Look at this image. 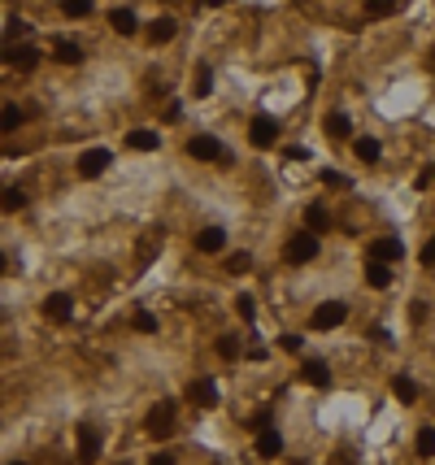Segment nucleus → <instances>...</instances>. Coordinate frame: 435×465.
I'll return each instance as SVG.
<instances>
[{
  "label": "nucleus",
  "instance_id": "33",
  "mask_svg": "<svg viewBox=\"0 0 435 465\" xmlns=\"http://www.w3.org/2000/svg\"><path fill=\"white\" fill-rule=\"evenodd\" d=\"M235 309H239V317H244V322H253V317H257V304H253V296H235Z\"/></svg>",
  "mask_w": 435,
  "mask_h": 465
},
{
  "label": "nucleus",
  "instance_id": "15",
  "mask_svg": "<svg viewBox=\"0 0 435 465\" xmlns=\"http://www.w3.org/2000/svg\"><path fill=\"white\" fill-rule=\"evenodd\" d=\"M161 235H166V231H144V239H139V265H148L153 261V252H161Z\"/></svg>",
  "mask_w": 435,
  "mask_h": 465
},
{
  "label": "nucleus",
  "instance_id": "13",
  "mask_svg": "<svg viewBox=\"0 0 435 465\" xmlns=\"http://www.w3.org/2000/svg\"><path fill=\"white\" fill-rule=\"evenodd\" d=\"M257 457H279L283 453V435H279V430H257Z\"/></svg>",
  "mask_w": 435,
  "mask_h": 465
},
{
  "label": "nucleus",
  "instance_id": "26",
  "mask_svg": "<svg viewBox=\"0 0 435 465\" xmlns=\"http://www.w3.org/2000/svg\"><path fill=\"white\" fill-rule=\"evenodd\" d=\"M18 209H26V191L22 187H9L5 191V213H18Z\"/></svg>",
  "mask_w": 435,
  "mask_h": 465
},
{
  "label": "nucleus",
  "instance_id": "4",
  "mask_svg": "<svg viewBox=\"0 0 435 465\" xmlns=\"http://www.w3.org/2000/svg\"><path fill=\"white\" fill-rule=\"evenodd\" d=\"M248 139H253V148H270V143L279 139V122L270 118V114H257L248 122Z\"/></svg>",
  "mask_w": 435,
  "mask_h": 465
},
{
  "label": "nucleus",
  "instance_id": "42",
  "mask_svg": "<svg viewBox=\"0 0 435 465\" xmlns=\"http://www.w3.org/2000/svg\"><path fill=\"white\" fill-rule=\"evenodd\" d=\"M9 465H26V461H9Z\"/></svg>",
  "mask_w": 435,
  "mask_h": 465
},
{
  "label": "nucleus",
  "instance_id": "22",
  "mask_svg": "<svg viewBox=\"0 0 435 465\" xmlns=\"http://www.w3.org/2000/svg\"><path fill=\"white\" fill-rule=\"evenodd\" d=\"M327 135H331V139H348V135H352V122H348L344 114H331V118H327Z\"/></svg>",
  "mask_w": 435,
  "mask_h": 465
},
{
  "label": "nucleus",
  "instance_id": "12",
  "mask_svg": "<svg viewBox=\"0 0 435 465\" xmlns=\"http://www.w3.org/2000/svg\"><path fill=\"white\" fill-rule=\"evenodd\" d=\"M5 61H9V66L13 70H35V61H40V53H35V48H31V44H22V48H5Z\"/></svg>",
  "mask_w": 435,
  "mask_h": 465
},
{
  "label": "nucleus",
  "instance_id": "28",
  "mask_svg": "<svg viewBox=\"0 0 435 465\" xmlns=\"http://www.w3.org/2000/svg\"><path fill=\"white\" fill-rule=\"evenodd\" d=\"M239 352H244V348H239V340H235V335H222V340H218V357H227V361H235Z\"/></svg>",
  "mask_w": 435,
  "mask_h": 465
},
{
  "label": "nucleus",
  "instance_id": "27",
  "mask_svg": "<svg viewBox=\"0 0 435 465\" xmlns=\"http://www.w3.org/2000/svg\"><path fill=\"white\" fill-rule=\"evenodd\" d=\"M196 96H214V70L196 66Z\"/></svg>",
  "mask_w": 435,
  "mask_h": 465
},
{
  "label": "nucleus",
  "instance_id": "41",
  "mask_svg": "<svg viewBox=\"0 0 435 465\" xmlns=\"http://www.w3.org/2000/svg\"><path fill=\"white\" fill-rule=\"evenodd\" d=\"M431 70H435V48H431Z\"/></svg>",
  "mask_w": 435,
  "mask_h": 465
},
{
  "label": "nucleus",
  "instance_id": "31",
  "mask_svg": "<svg viewBox=\"0 0 435 465\" xmlns=\"http://www.w3.org/2000/svg\"><path fill=\"white\" fill-rule=\"evenodd\" d=\"M26 35V22L22 18H9L5 22V48H13V40H22Z\"/></svg>",
  "mask_w": 435,
  "mask_h": 465
},
{
  "label": "nucleus",
  "instance_id": "39",
  "mask_svg": "<svg viewBox=\"0 0 435 465\" xmlns=\"http://www.w3.org/2000/svg\"><path fill=\"white\" fill-rule=\"evenodd\" d=\"M423 265H435V244H427V248H423Z\"/></svg>",
  "mask_w": 435,
  "mask_h": 465
},
{
  "label": "nucleus",
  "instance_id": "25",
  "mask_svg": "<svg viewBox=\"0 0 435 465\" xmlns=\"http://www.w3.org/2000/svg\"><path fill=\"white\" fill-rule=\"evenodd\" d=\"M248 270H253V256L248 252H231L227 256V274H248Z\"/></svg>",
  "mask_w": 435,
  "mask_h": 465
},
{
  "label": "nucleus",
  "instance_id": "10",
  "mask_svg": "<svg viewBox=\"0 0 435 465\" xmlns=\"http://www.w3.org/2000/svg\"><path fill=\"white\" fill-rule=\"evenodd\" d=\"M101 457V435H96V426H78V461L92 465Z\"/></svg>",
  "mask_w": 435,
  "mask_h": 465
},
{
  "label": "nucleus",
  "instance_id": "7",
  "mask_svg": "<svg viewBox=\"0 0 435 465\" xmlns=\"http://www.w3.org/2000/svg\"><path fill=\"white\" fill-rule=\"evenodd\" d=\"M109 161H114V157H109V148H92V152L78 157V174H83V179H96V174L109 170Z\"/></svg>",
  "mask_w": 435,
  "mask_h": 465
},
{
  "label": "nucleus",
  "instance_id": "20",
  "mask_svg": "<svg viewBox=\"0 0 435 465\" xmlns=\"http://www.w3.org/2000/svg\"><path fill=\"white\" fill-rule=\"evenodd\" d=\"M109 26H114L118 35H135V13L131 9H114L109 13Z\"/></svg>",
  "mask_w": 435,
  "mask_h": 465
},
{
  "label": "nucleus",
  "instance_id": "9",
  "mask_svg": "<svg viewBox=\"0 0 435 465\" xmlns=\"http://www.w3.org/2000/svg\"><path fill=\"white\" fill-rule=\"evenodd\" d=\"M400 256H405V248H400V239H392V235H383V239H375V244H370V261H400Z\"/></svg>",
  "mask_w": 435,
  "mask_h": 465
},
{
  "label": "nucleus",
  "instance_id": "6",
  "mask_svg": "<svg viewBox=\"0 0 435 465\" xmlns=\"http://www.w3.org/2000/svg\"><path fill=\"white\" fill-rule=\"evenodd\" d=\"M187 400H191L196 409H214V405H218L214 378H191V383H187Z\"/></svg>",
  "mask_w": 435,
  "mask_h": 465
},
{
  "label": "nucleus",
  "instance_id": "23",
  "mask_svg": "<svg viewBox=\"0 0 435 465\" xmlns=\"http://www.w3.org/2000/svg\"><path fill=\"white\" fill-rule=\"evenodd\" d=\"M352 152H357L361 161H379V152H383V148H379V139H370V135H361L357 143H352Z\"/></svg>",
  "mask_w": 435,
  "mask_h": 465
},
{
  "label": "nucleus",
  "instance_id": "3",
  "mask_svg": "<svg viewBox=\"0 0 435 465\" xmlns=\"http://www.w3.org/2000/svg\"><path fill=\"white\" fill-rule=\"evenodd\" d=\"M187 152L196 157V161H231V152L222 148V139H214V135H191Z\"/></svg>",
  "mask_w": 435,
  "mask_h": 465
},
{
  "label": "nucleus",
  "instance_id": "2",
  "mask_svg": "<svg viewBox=\"0 0 435 465\" xmlns=\"http://www.w3.org/2000/svg\"><path fill=\"white\" fill-rule=\"evenodd\" d=\"M283 256H287V261H292V265H305V261H314V256H318V235H309V231H296L292 239H287Z\"/></svg>",
  "mask_w": 435,
  "mask_h": 465
},
{
  "label": "nucleus",
  "instance_id": "5",
  "mask_svg": "<svg viewBox=\"0 0 435 465\" xmlns=\"http://www.w3.org/2000/svg\"><path fill=\"white\" fill-rule=\"evenodd\" d=\"M344 317H348V304H340V300H327V304H318V309H314V317H309V322H314V331H331V326H340Z\"/></svg>",
  "mask_w": 435,
  "mask_h": 465
},
{
  "label": "nucleus",
  "instance_id": "37",
  "mask_svg": "<svg viewBox=\"0 0 435 465\" xmlns=\"http://www.w3.org/2000/svg\"><path fill=\"white\" fill-rule=\"evenodd\" d=\"M331 465H357V457H352V453H348V448H340V453H335V457H331Z\"/></svg>",
  "mask_w": 435,
  "mask_h": 465
},
{
  "label": "nucleus",
  "instance_id": "24",
  "mask_svg": "<svg viewBox=\"0 0 435 465\" xmlns=\"http://www.w3.org/2000/svg\"><path fill=\"white\" fill-rule=\"evenodd\" d=\"M57 61H61V66H78V61H83V48H78V44H57Z\"/></svg>",
  "mask_w": 435,
  "mask_h": 465
},
{
  "label": "nucleus",
  "instance_id": "34",
  "mask_svg": "<svg viewBox=\"0 0 435 465\" xmlns=\"http://www.w3.org/2000/svg\"><path fill=\"white\" fill-rule=\"evenodd\" d=\"M135 331H139V335H153V331H157V317H153V313H135Z\"/></svg>",
  "mask_w": 435,
  "mask_h": 465
},
{
  "label": "nucleus",
  "instance_id": "36",
  "mask_svg": "<svg viewBox=\"0 0 435 465\" xmlns=\"http://www.w3.org/2000/svg\"><path fill=\"white\" fill-rule=\"evenodd\" d=\"M300 344H305L300 335H279V348H283V352H300Z\"/></svg>",
  "mask_w": 435,
  "mask_h": 465
},
{
  "label": "nucleus",
  "instance_id": "14",
  "mask_svg": "<svg viewBox=\"0 0 435 465\" xmlns=\"http://www.w3.org/2000/svg\"><path fill=\"white\" fill-rule=\"evenodd\" d=\"M305 383H314V387H331V374H327V365H322L318 357H309V361H305Z\"/></svg>",
  "mask_w": 435,
  "mask_h": 465
},
{
  "label": "nucleus",
  "instance_id": "35",
  "mask_svg": "<svg viewBox=\"0 0 435 465\" xmlns=\"http://www.w3.org/2000/svg\"><path fill=\"white\" fill-rule=\"evenodd\" d=\"M396 5H366V18H392Z\"/></svg>",
  "mask_w": 435,
  "mask_h": 465
},
{
  "label": "nucleus",
  "instance_id": "11",
  "mask_svg": "<svg viewBox=\"0 0 435 465\" xmlns=\"http://www.w3.org/2000/svg\"><path fill=\"white\" fill-rule=\"evenodd\" d=\"M196 248H201L205 256L222 252V248H227V231H222V227H205V231L196 235Z\"/></svg>",
  "mask_w": 435,
  "mask_h": 465
},
{
  "label": "nucleus",
  "instance_id": "16",
  "mask_svg": "<svg viewBox=\"0 0 435 465\" xmlns=\"http://www.w3.org/2000/svg\"><path fill=\"white\" fill-rule=\"evenodd\" d=\"M174 30H179V22H174V18H157V22L148 26V40H153V44H170Z\"/></svg>",
  "mask_w": 435,
  "mask_h": 465
},
{
  "label": "nucleus",
  "instance_id": "8",
  "mask_svg": "<svg viewBox=\"0 0 435 465\" xmlns=\"http://www.w3.org/2000/svg\"><path fill=\"white\" fill-rule=\"evenodd\" d=\"M74 313V300L66 292H53V296H44V317L48 322H66V317Z\"/></svg>",
  "mask_w": 435,
  "mask_h": 465
},
{
  "label": "nucleus",
  "instance_id": "21",
  "mask_svg": "<svg viewBox=\"0 0 435 465\" xmlns=\"http://www.w3.org/2000/svg\"><path fill=\"white\" fill-rule=\"evenodd\" d=\"M366 283L370 287H388L392 283V270L383 265V261H366Z\"/></svg>",
  "mask_w": 435,
  "mask_h": 465
},
{
  "label": "nucleus",
  "instance_id": "38",
  "mask_svg": "<svg viewBox=\"0 0 435 465\" xmlns=\"http://www.w3.org/2000/svg\"><path fill=\"white\" fill-rule=\"evenodd\" d=\"M322 183H327V187H348L340 174H331V170H322Z\"/></svg>",
  "mask_w": 435,
  "mask_h": 465
},
{
  "label": "nucleus",
  "instance_id": "30",
  "mask_svg": "<svg viewBox=\"0 0 435 465\" xmlns=\"http://www.w3.org/2000/svg\"><path fill=\"white\" fill-rule=\"evenodd\" d=\"M0 126H5V131H18V126H22V109H18V105H5V114H0Z\"/></svg>",
  "mask_w": 435,
  "mask_h": 465
},
{
  "label": "nucleus",
  "instance_id": "19",
  "mask_svg": "<svg viewBox=\"0 0 435 465\" xmlns=\"http://www.w3.org/2000/svg\"><path fill=\"white\" fill-rule=\"evenodd\" d=\"M305 227H309V235H322V231L331 227L327 209H322V204H309V209H305Z\"/></svg>",
  "mask_w": 435,
  "mask_h": 465
},
{
  "label": "nucleus",
  "instance_id": "1",
  "mask_svg": "<svg viewBox=\"0 0 435 465\" xmlns=\"http://www.w3.org/2000/svg\"><path fill=\"white\" fill-rule=\"evenodd\" d=\"M144 430H148V435H157V439L174 435V405H170V400H157V405L148 409V418H144Z\"/></svg>",
  "mask_w": 435,
  "mask_h": 465
},
{
  "label": "nucleus",
  "instance_id": "29",
  "mask_svg": "<svg viewBox=\"0 0 435 465\" xmlns=\"http://www.w3.org/2000/svg\"><path fill=\"white\" fill-rule=\"evenodd\" d=\"M418 457H435V430L431 426L418 430Z\"/></svg>",
  "mask_w": 435,
  "mask_h": 465
},
{
  "label": "nucleus",
  "instance_id": "18",
  "mask_svg": "<svg viewBox=\"0 0 435 465\" xmlns=\"http://www.w3.org/2000/svg\"><path fill=\"white\" fill-rule=\"evenodd\" d=\"M126 143H131L135 152H157L161 135H157V131H131V135H126Z\"/></svg>",
  "mask_w": 435,
  "mask_h": 465
},
{
  "label": "nucleus",
  "instance_id": "32",
  "mask_svg": "<svg viewBox=\"0 0 435 465\" xmlns=\"http://www.w3.org/2000/svg\"><path fill=\"white\" fill-rule=\"evenodd\" d=\"M61 13H66V18H87L92 5H87V0H66V5H61Z\"/></svg>",
  "mask_w": 435,
  "mask_h": 465
},
{
  "label": "nucleus",
  "instance_id": "40",
  "mask_svg": "<svg viewBox=\"0 0 435 465\" xmlns=\"http://www.w3.org/2000/svg\"><path fill=\"white\" fill-rule=\"evenodd\" d=\"M148 465H174V457H170V453H161V457H153Z\"/></svg>",
  "mask_w": 435,
  "mask_h": 465
},
{
  "label": "nucleus",
  "instance_id": "17",
  "mask_svg": "<svg viewBox=\"0 0 435 465\" xmlns=\"http://www.w3.org/2000/svg\"><path fill=\"white\" fill-rule=\"evenodd\" d=\"M392 396L405 400V405H413V400H418V383H413L409 374H396V378H392Z\"/></svg>",
  "mask_w": 435,
  "mask_h": 465
}]
</instances>
